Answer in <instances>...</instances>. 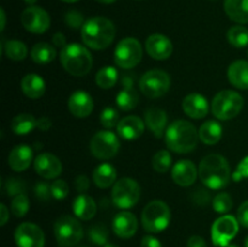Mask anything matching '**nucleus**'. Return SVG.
<instances>
[{
	"label": "nucleus",
	"mask_w": 248,
	"mask_h": 247,
	"mask_svg": "<svg viewBox=\"0 0 248 247\" xmlns=\"http://www.w3.org/2000/svg\"><path fill=\"white\" fill-rule=\"evenodd\" d=\"M199 176L207 188L219 190L230 181V166L223 155L210 154L203 157L199 166Z\"/></svg>",
	"instance_id": "obj_1"
},
{
	"label": "nucleus",
	"mask_w": 248,
	"mask_h": 247,
	"mask_svg": "<svg viewBox=\"0 0 248 247\" xmlns=\"http://www.w3.org/2000/svg\"><path fill=\"white\" fill-rule=\"evenodd\" d=\"M116 29L113 22L104 17H93L85 22L81 28V38L86 46L93 50H104L111 45Z\"/></svg>",
	"instance_id": "obj_2"
},
{
	"label": "nucleus",
	"mask_w": 248,
	"mask_h": 247,
	"mask_svg": "<svg viewBox=\"0 0 248 247\" xmlns=\"http://www.w3.org/2000/svg\"><path fill=\"white\" fill-rule=\"evenodd\" d=\"M199 132L195 126L186 120L172 123L166 130L165 140L170 150L178 154H188L198 144Z\"/></svg>",
	"instance_id": "obj_3"
},
{
	"label": "nucleus",
	"mask_w": 248,
	"mask_h": 247,
	"mask_svg": "<svg viewBox=\"0 0 248 247\" xmlns=\"http://www.w3.org/2000/svg\"><path fill=\"white\" fill-rule=\"evenodd\" d=\"M60 60L65 72L74 77H84L92 68V56L85 46L69 44L60 53Z\"/></svg>",
	"instance_id": "obj_4"
},
{
	"label": "nucleus",
	"mask_w": 248,
	"mask_h": 247,
	"mask_svg": "<svg viewBox=\"0 0 248 247\" xmlns=\"http://www.w3.org/2000/svg\"><path fill=\"white\" fill-rule=\"evenodd\" d=\"M171 220V211L167 203L161 200L150 201L142 212V224L147 232H161Z\"/></svg>",
	"instance_id": "obj_5"
},
{
	"label": "nucleus",
	"mask_w": 248,
	"mask_h": 247,
	"mask_svg": "<svg viewBox=\"0 0 248 247\" xmlns=\"http://www.w3.org/2000/svg\"><path fill=\"white\" fill-rule=\"evenodd\" d=\"M244 108V98L237 92L224 90L218 92L212 101V113L219 120H230Z\"/></svg>",
	"instance_id": "obj_6"
},
{
	"label": "nucleus",
	"mask_w": 248,
	"mask_h": 247,
	"mask_svg": "<svg viewBox=\"0 0 248 247\" xmlns=\"http://www.w3.org/2000/svg\"><path fill=\"white\" fill-rule=\"evenodd\" d=\"M56 240L63 247H73L81 241L84 229L77 218L72 216H62L58 218L53 227Z\"/></svg>",
	"instance_id": "obj_7"
},
{
	"label": "nucleus",
	"mask_w": 248,
	"mask_h": 247,
	"mask_svg": "<svg viewBox=\"0 0 248 247\" xmlns=\"http://www.w3.org/2000/svg\"><path fill=\"white\" fill-rule=\"evenodd\" d=\"M140 198V186L135 179L121 178L114 184L111 199L114 205L119 208L127 210L133 207Z\"/></svg>",
	"instance_id": "obj_8"
},
{
	"label": "nucleus",
	"mask_w": 248,
	"mask_h": 247,
	"mask_svg": "<svg viewBox=\"0 0 248 247\" xmlns=\"http://www.w3.org/2000/svg\"><path fill=\"white\" fill-rule=\"evenodd\" d=\"M143 48L140 41L135 38H125L116 45L114 51V61L116 65L124 69H131L142 61Z\"/></svg>",
	"instance_id": "obj_9"
},
{
	"label": "nucleus",
	"mask_w": 248,
	"mask_h": 247,
	"mask_svg": "<svg viewBox=\"0 0 248 247\" xmlns=\"http://www.w3.org/2000/svg\"><path fill=\"white\" fill-rule=\"evenodd\" d=\"M171 86V79L164 70L153 69L145 73L140 80V89L149 98H159L167 93Z\"/></svg>",
	"instance_id": "obj_10"
},
{
	"label": "nucleus",
	"mask_w": 248,
	"mask_h": 247,
	"mask_svg": "<svg viewBox=\"0 0 248 247\" xmlns=\"http://www.w3.org/2000/svg\"><path fill=\"white\" fill-rule=\"evenodd\" d=\"M120 148V142L115 133L110 131H99L92 137L90 149L92 155L99 160H108L115 156Z\"/></svg>",
	"instance_id": "obj_11"
},
{
	"label": "nucleus",
	"mask_w": 248,
	"mask_h": 247,
	"mask_svg": "<svg viewBox=\"0 0 248 247\" xmlns=\"http://www.w3.org/2000/svg\"><path fill=\"white\" fill-rule=\"evenodd\" d=\"M239 232V220L234 216L225 215L218 218L212 225V241L219 247H228Z\"/></svg>",
	"instance_id": "obj_12"
},
{
	"label": "nucleus",
	"mask_w": 248,
	"mask_h": 247,
	"mask_svg": "<svg viewBox=\"0 0 248 247\" xmlns=\"http://www.w3.org/2000/svg\"><path fill=\"white\" fill-rule=\"evenodd\" d=\"M21 22L24 29L33 34H43L50 28V16L39 6H29L22 12Z\"/></svg>",
	"instance_id": "obj_13"
},
{
	"label": "nucleus",
	"mask_w": 248,
	"mask_h": 247,
	"mask_svg": "<svg viewBox=\"0 0 248 247\" xmlns=\"http://www.w3.org/2000/svg\"><path fill=\"white\" fill-rule=\"evenodd\" d=\"M17 247H44L45 235L40 227L33 223H22L15 232Z\"/></svg>",
	"instance_id": "obj_14"
},
{
	"label": "nucleus",
	"mask_w": 248,
	"mask_h": 247,
	"mask_svg": "<svg viewBox=\"0 0 248 247\" xmlns=\"http://www.w3.org/2000/svg\"><path fill=\"white\" fill-rule=\"evenodd\" d=\"M35 172L46 179H55L62 173V164L60 159L50 153H41L34 160Z\"/></svg>",
	"instance_id": "obj_15"
},
{
	"label": "nucleus",
	"mask_w": 248,
	"mask_h": 247,
	"mask_svg": "<svg viewBox=\"0 0 248 247\" xmlns=\"http://www.w3.org/2000/svg\"><path fill=\"white\" fill-rule=\"evenodd\" d=\"M121 82H123V90L116 96V104H118L121 110L130 111L137 107L138 101H140L137 91L133 87V85H135V74L124 75Z\"/></svg>",
	"instance_id": "obj_16"
},
{
	"label": "nucleus",
	"mask_w": 248,
	"mask_h": 247,
	"mask_svg": "<svg viewBox=\"0 0 248 247\" xmlns=\"http://www.w3.org/2000/svg\"><path fill=\"white\" fill-rule=\"evenodd\" d=\"M148 55L157 61L167 60L173 52V45L167 36L162 34H152L145 41Z\"/></svg>",
	"instance_id": "obj_17"
},
{
	"label": "nucleus",
	"mask_w": 248,
	"mask_h": 247,
	"mask_svg": "<svg viewBox=\"0 0 248 247\" xmlns=\"http://www.w3.org/2000/svg\"><path fill=\"white\" fill-rule=\"evenodd\" d=\"M138 229L137 218L133 213L128 211L119 212L114 217L113 220V230L119 237L121 239H130L136 234Z\"/></svg>",
	"instance_id": "obj_18"
},
{
	"label": "nucleus",
	"mask_w": 248,
	"mask_h": 247,
	"mask_svg": "<svg viewBox=\"0 0 248 247\" xmlns=\"http://www.w3.org/2000/svg\"><path fill=\"white\" fill-rule=\"evenodd\" d=\"M68 108L77 118H86L93 110V99L87 92L75 91L68 99Z\"/></svg>",
	"instance_id": "obj_19"
},
{
	"label": "nucleus",
	"mask_w": 248,
	"mask_h": 247,
	"mask_svg": "<svg viewBox=\"0 0 248 247\" xmlns=\"http://www.w3.org/2000/svg\"><path fill=\"white\" fill-rule=\"evenodd\" d=\"M199 171L190 160H181L172 167V179L181 186L193 185Z\"/></svg>",
	"instance_id": "obj_20"
},
{
	"label": "nucleus",
	"mask_w": 248,
	"mask_h": 247,
	"mask_svg": "<svg viewBox=\"0 0 248 247\" xmlns=\"http://www.w3.org/2000/svg\"><path fill=\"white\" fill-rule=\"evenodd\" d=\"M118 133L124 139L133 140L140 138L144 132V123L140 118L135 115H128L121 119L120 123L116 126Z\"/></svg>",
	"instance_id": "obj_21"
},
{
	"label": "nucleus",
	"mask_w": 248,
	"mask_h": 247,
	"mask_svg": "<svg viewBox=\"0 0 248 247\" xmlns=\"http://www.w3.org/2000/svg\"><path fill=\"white\" fill-rule=\"evenodd\" d=\"M183 110L193 119H202L208 113L207 99L200 93H190L183 99Z\"/></svg>",
	"instance_id": "obj_22"
},
{
	"label": "nucleus",
	"mask_w": 248,
	"mask_h": 247,
	"mask_svg": "<svg viewBox=\"0 0 248 247\" xmlns=\"http://www.w3.org/2000/svg\"><path fill=\"white\" fill-rule=\"evenodd\" d=\"M33 160V149L28 145H17L9 154V166L14 171L22 172L26 171L31 164Z\"/></svg>",
	"instance_id": "obj_23"
},
{
	"label": "nucleus",
	"mask_w": 248,
	"mask_h": 247,
	"mask_svg": "<svg viewBox=\"0 0 248 247\" xmlns=\"http://www.w3.org/2000/svg\"><path fill=\"white\" fill-rule=\"evenodd\" d=\"M230 84L240 90H248V62L244 60L235 61L228 69Z\"/></svg>",
	"instance_id": "obj_24"
},
{
	"label": "nucleus",
	"mask_w": 248,
	"mask_h": 247,
	"mask_svg": "<svg viewBox=\"0 0 248 247\" xmlns=\"http://www.w3.org/2000/svg\"><path fill=\"white\" fill-rule=\"evenodd\" d=\"M73 211L79 219L90 220L96 215L97 205L91 196L81 194L75 198L74 203H73Z\"/></svg>",
	"instance_id": "obj_25"
},
{
	"label": "nucleus",
	"mask_w": 248,
	"mask_h": 247,
	"mask_svg": "<svg viewBox=\"0 0 248 247\" xmlns=\"http://www.w3.org/2000/svg\"><path fill=\"white\" fill-rule=\"evenodd\" d=\"M21 87L23 93L31 99L40 98L45 93V81L38 74H27L22 79Z\"/></svg>",
	"instance_id": "obj_26"
},
{
	"label": "nucleus",
	"mask_w": 248,
	"mask_h": 247,
	"mask_svg": "<svg viewBox=\"0 0 248 247\" xmlns=\"http://www.w3.org/2000/svg\"><path fill=\"white\" fill-rule=\"evenodd\" d=\"M145 124L149 127V130L157 138H160L164 135L165 127H166V113L160 108H149L145 111Z\"/></svg>",
	"instance_id": "obj_27"
},
{
	"label": "nucleus",
	"mask_w": 248,
	"mask_h": 247,
	"mask_svg": "<svg viewBox=\"0 0 248 247\" xmlns=\"http://www.w3.org/2000/svg\"><path fill=\"white\" fill-rule=\"evenodd\" d=\"M224 10L232 21L248 23V0H225Z\"/></svg>",
	"instance_id": "obj_28"
},
{
	"label": "nucleus",
	"mask_w": 248,
	"mask_h": 247,
	"mask_svg": "<svg viewBox=\"0 0 248 247\" xmlns=\"http://www.w3.org/2000/svg\"><path fill=\"white\" fill-rule=\"evenodd\" d=\"M223 135V128L219 123L213 120L206 121L202 124L199 130V138L202 143L207 145H213L218 143L222 138Z\"/></svg>",
	"instance_id": "obj_29"
},
{
	"label": "nucleus",
	"mask_w": 248,
	"mask_h": 247,
	"mask_svg": "<svg viewBox=\"0 0 248 247\" xmlns=\"http://www.w3.org/2000/svg\"><path fill=\"white\" fill-rule=\"evenodd\" d=\"M116 179V170L110 164H102L93 171V182L98 188L106 189L113 185Z\"/></svg>",
	"instance_id": "obj_30"
},
{
	"label": "nucleus",
	"mask_w": 248,
	"mask_h": 247,
	"mask_svg": "<svg viewBox=\"0 0 248 247\" xmlns=\"http://www.w3.org/2000/svg\"><path fill=\"white\" fill-rule=\"evenodd\" d=\"M57 56V51L52 45L47 43H38L31 51V57L36 64H47Z\"/></svg>",
	"instance_id": "obj_31"
},
{
	"label": "nucleus",
	"mask_w": 248,
	"mask_h": 247,
	"mask_svg": "<svg viewBox=\"0 0 248 247\" xmlns=\"http://www.w3.org/2000/svg\"><path fill=\"white\" fill-rule=\"evenodd\" d=\"M36 127V120L31 114L22 113L15 116L11 121V130L14 131L16 135L24 136L28 135L29 132Z\"/></svg>",
	"instance_id": "obj_32"
},
{
	"label": "nucleus",
	"mask_w": 248,
	"mask_h": 247,
	"mask_svg": "<svg viewBox=\"0 0 248 247\" xmlns=\"http://www.w3.org/2000/svg\"><path fill=\"white\" fill-rule=\"evenodd\" d=\"M4 52L7 58L12 61H22L28 55V48L22 41L9 40L4 45Z\"/></svg>",
	"instance_id": "obj_33"
},
{
	"label": "nucleus",
	"mask_w": 248,
	"mask_h": 247,
	"mask_svg": "<svg viewBox=\"0 0 248 247\" xmlns=\"http://www.w3.org/2000/svg\"><path fill=\"white\" fill-rule=\"evenodd\" d=\"M118 70L114 67H104L97 73L96 84L101 89H111L118 81Z\"/></svg>",
	"instance_id": "obj_34"
},
{
	"label": "nucleus",
	"mask_w": 248,
	"mask_h": 247,
	"mask_svg": "<svg viewBox=\"0 0 248 247\" xmlns=\"http://www.w3.org/2000/svg\"><path fill=\"white\" fill-rule=\"evenodd\" d=\"M228 41L237 48L248 45V29L242 26H234L228 31Z\"/></svg>",
	"instance_id": "obj_35"
},
{
	"label": "nucleus",
	"mask_w": 248,
	"mask_h": 247,
	"mask_svg": "<svg viewBox=\"0 0 248 247\" xmlns=\"http://www.w3.org/2000/svg\"><path fill=\"white\" fill-rule=\"evenodd\" d=\"M172 157L167 150H160L153 156V169L159 173H165L171 167Z\"/></svg>",
	"instance_id": "obj_36"
},
{
	"label": "nucleus",
	"mask_w": 248,
	"mask_h": 247,
	"mask_svg": "<svg viewBox=\"0 0 248 247\" xmlns=\"http://www.w3.org/2000/svg\"><path fill=\"white\" fill-rule=\"evenodd\" d=\"M89 237L91 242L99 245V246H104L108 244L109 232L103 224H94L90 228L89 230Z\"/></svg>",
	"instance_id": "obj_37"
},
{
	"label": "nucleus",
	"mask_w": 248,
	"mask_h": 247,
	"mask_svg": "<svg viewBox=\"0 0 248 247\" xmlns=\"http://www.w3.org/2000/svg\"><path fill=\"white\" fill-rule=\"evenodd\" d=\"M213 208L218 213H228L232 208V199L228 193H219L213 199Z\"/></svg>",
	"instance_id": "obj_38"
},
{
	"label": "nucleus",
	"mask_w": 248,
	"mask_h": 247,
	"mask_svg": "<svg viewBox=\"0 0 248 247\" xmlns=\"http://www.w3.org/2000/svg\"><path fill=\"white\" fill-rule=\"evenodd\" d=\"M29 210V201L26 194L15 196L11 202V211L16 217H23Z\"/></svg>",
	"instance_id": "obj_39"
},
{
	"label": "nucleus",
	"mask_w": 248,
	"mask_h": 247,
	"mask_svg": "<svg viewBox=\"0 0 248 247\" xmlns=\"http://www.w3.org/2000/svg\"><path fill=\"white\" fill-rule=\"evenodd\" d=\"M119 123H120L119 121V114L115 109L111 108V107L103 109V111L101 113V124L103 127L113 128L118 126Z\"/></svg>",
	"instance_id": "obj_40"
},
{
	"label": "nucleus",
	"mask_w": 248,
	"mask_h": 247,
	"mask_svg": "<svg viewBox=\"0 0 248 247\" xmlns=\"http://www.w3.org/2000/svg\"><path fill=\"white\" fill-rule=\"evenodd\" d=\"M5 191L7 196H17L24 194L26 191V183L18 178H9L5 182Z\"/></svg>",
	"instance_id": "obj_41"
},
{
	"label": "nucleus",
	"mask_w": 248,
	"mask_h": 247,
	"mask_svg": "<svg viewBox=\"0 0 248 247\" xmlns=\"http://www.w3.org/2000/svg\"><path fill=\"white\" fill-rule=\"evenodd\" d=\"M51 193H52L53 198L57 200H63L67 198L68 193H69V186H68L67 182L63 179H56L51 184Z\"/></svg>",
	"instance_id": "obj_42"
},
{
	"label": "nucleus",
	"mask_w": 248,
	"mask_h": 247,
	"mask_svg": "<svg viewBox=\"0 0 248 247\" xmlns=\"http://www.w3.org/2000/svg\"><path fill=\"white\" fill-rule=\"evenodd\" d=\"M64 19H65V23L73 29L82 28V26L85 24L82 14L79 11H75V10H72V11L67 12V14H65Z\"/></svg>",
	"instance_id": "obj_43"
},
{
	"label": "nucleus",
	"mask_w": 248,
	"mask_h": 247,
	"mask_svg": "<svg viewBox=\"0 0 248 247\" xmlns=\"http://www.w3.org/2000/svg\"><path fill=\"white\" fill-rule=\"evenodd\" d=\"M34 194L36 198L41 201H48L50 196L52 195L51 193V185H48L45 182H38L34 186Z\"/></svg>",
	"instance_id": "obj_44"
},
{
	"label": "nucleus",
	"mask_w": 248,
	"mask_h": 247,
	"mask_svg": "<svg viewBox=\"0 0 248 247\" xmlns=\"http://www.w3.org/2000/svg\"><path fill=\"white\" fill-rule=\"evenodd\" d=\"M232 178L235 181H240L242 178H248V156L241 160V162L237 166L236 172L232 174Z\"/></svg>",
	"instance_id": "obj_45"
},
{
	"label": "nucleus",
	"mask_w": 248,
	"mask_h": 247,
	"mask_svg": "<svg viewBox=\"0 0 248 247\" xmlns=\"http://www.w3.org/2000/svg\"><path fill=\"white\" fill-rule=\"evenodd\" d=\"M237 220L242 227L248 228V200L245 201L237 211Z\"/></svg>",
	"instance_id": "obj_46"
},
{
	"label": "nucleus",
	"mask_w": 248,
	"mask_h": 247,
	"mask_svg": "<svg viewBox=\"0 0 248 247\" xmlns=\"http://www.w3.org/2000/svg\"><path fill=\"white\" fill-rule=\"evenodd\" d=\"M193 196L194 202L199 203V205H206L210 201V194L207 190H202V189H198Z\"/></svg>",
	"instance_id": "obj_47"
},
{
	"label": "nucleus",
	"mask_w": 248,
	"mask_h": 247,
	"mask_svg": "<svg viewBox=\"0 0 248 247\" xmlns=\"http://www.w3.org/2000/svg\"><path fill=\"white\" fill-rule=\"evenodd\" d=\"M90 186V181L86 176L81 174V176H78L77 179H75V189L80 193H84L89 189Z\"/></svg>",
	"instance_id": "obj_48"
},
{
	"label": "nucleus",
	"mask_w": 248,
	"mask_h": 247,
	"mask_svg": "<svg viewBox=\"0 0 248 247\" xmlns=\"http://www.w3.org/2000/svg\"><path fill=\"white\" fill-rule=\"evenodd\" d=\"M140 247H162V245L156 237L152 236V235H147V236H144L142 239Z\"/></svg>",
	"instance_id": "obj_49"
},
{
	"label": "nucleus",
	"mask_w": 248,
	"mask_h": 247,
	"mask_svg": "<svg viewBox=\"0 0 248 247\" xmlns=\"http://www.w3.org/2000/svg\"><path fill=\"white\" fill-rule=\"evenodd\" d=\"M188 247H207L206 241L199 235L190 236L188 240Z\"/></svg>",
	"instance_id": "obj_50"
},
{
	"label": "nucleus",
	"mask_w": 248,
	"mask_h": 247,
	"mask_svg": "<svg viewBox=\"0 0 248 247\" xmlns=\"http://www.w3.org/2000/svg\"><path fill=\"white\" fill-rule=\"evenodd\" d=\"M52 43L55 46H58V47H64L67 46V40H65L64 34L62 33H56L52 38Z\"/></svg>",
	"instance_id": "obj_51"
},
{
	"label": "nucleus",
	"mask_w": 248,
	"mask_h": 247,
	"mask_svg": "<svg viewBox=\"0 0 248 247\" xmlns=\"http://www.w3.org/2000/svg\"><path fill=\"white\" fill-rule=\"evenodd\" d=\"M52 124L48 118H40L39 120H36V127L40 128L41 131H47L48 128H51Z\"/></svg>",
	"instance_id": "obj_52"
},
{
	"label": "nucleus",
	"mask_w": 248,
	"mask_h": 247,
	"mask_svg": "<svg viewBox=\"0 0 248 247\" xmlns=\"http://www.w3.org/2000/svg\"><path fill=\"white\" fill-rule=\"evenodd\" d=\"M0 213H1V218H0V224L5 225L6 222L9 220V211H7V207L5 205L0 206Z\"/></svg>",
	"instance_id": "obj_53"
},
{
	"label": "nucleus",
	"mask_w": 248,
	"mask_h": 247,
	"mask_svg": "<svg viewBox=\"0 0 248 247\" xmlns=\"http://www.w3.org/2000/svg\"><path fill=\"white\" fill-rule=\"evenodd\" d=\"M0 16H1V31L5 29V23H6V16H5L4 9L0 10Z\"/></svg>",
	"instance_id": "obj_54"
},
{
	"label": "nucleus",
	"mask_w": 248,
	"mask_h": 247,
	"mask_svg": "<svg viewBox=\"0 0 248 247\" xmlns=\"http://www.w3.org/2000/svg\"><path fill=\"white\" fill-rule=\"evenodd\" d=\"M96 1L101 2V4H113V2L116 1V0H96Z\"/></svg>",
	"instance_id": "obj_55"
},
{
	"label": "nucleus",
	"mask_w": 248,
	"mask_h": 247,
	"mask_svg": "<svg viewBox=\"0 0 248 247\" xmlns=\"http://www.w3.org/2000/svg\"><path fill=\"white\" fill-rule=\"evenodd\" d=\"M36 1H38V0H24V2H27V4H28V5L35 4Z\"/></svg>",
	"instance_id": "obj_56"
},
{
	"label": "nucleus",
	"mask_w": 248,
	"mask_h": 247,
	"mask_svg": "<svg viewBox=\"0 0 248 247\" xmlns=\"http://www.w3.org/2000/svg\"><path fill=\"white\" fill-rule=\"evenodd\" d=\"M103 247H119V246H116V245H114V244H110V242H108V244H107V245H104Z\"/></svg>",
	"instance_id": "obj_57"
},
{
	"label": "nucleus",
	"mask_w": 248,
	"mask_h": 247,
	"mask_svg": "<svg viewBox=\"0 0 248 247\" xmlns=\"http://www.w3.org/2000/svg\"><path fill=\"white\" fill-rule=\"evenodd\" d=\"M62 1H64V2H77V1H79V0H62Z\"/></svg>",
	"instance_id": "obj_58"
},
{
	"label": "nucleus",
	"mask_w": 248,
	"mask_h": 247,
	"mask_svg": "<svg viewBox=\"0 0 248 247\" xmlns=\"http://www.w3.org/2000/svg\"><path fill=\"white\" fill-rule=\"evenodd\" d=\"M245 247H248V236L245 239Z\"/></svg>",
	"instance_id": "obj_59"
},
{
	"label": "nucleus",
	"mask_w": 248,
	"mask_h": 247,
	"mask_svg": "<svg viewBox=\"0 0 248 247\" xmlns=\"http://www.w3.org/2000/svg\"><path fill=\"white\" fill-rule=\"evenodd\" d=\"M228 247H239V246H237V245H229Z\"/></svg>",
	"instance_id": "obj_60"
},
{
	"label": "nucleus",
	"mask_w": 248,
	"mask_h": 247,
	"mask_svg": "<svg viewBox=\"0 0 248 247\" xmlns=\"http://www.w3.org/2000/svg\"><path fill=\"white\" fill-rule=\"evenodd\" d=\"M81 247H85V246H81Z\"/></svg>",
	"instance_id": "obj_61"
},
{
	"label": "nucleus",
	"mask_w": 248,
	"mask_h": 247,
	"mask_svg": "<svg viewBox=\"0 0 248 247\" xmlns=\"http://www.w3.org/2000/svg\"><path fill=\"white\" fill-rule=\"evenodd\" d=\"M247 53H248V52H247Z\"/></svg>",
	"instance_id": "obj_62"
}]
</instances>
